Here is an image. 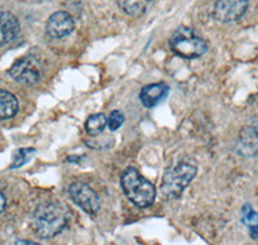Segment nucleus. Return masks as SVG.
<instances>
[{
  "instance_id": "1",
  "label": "nucleus",
  "mask_w": 258,
  "mask_h": 245,
  "mask_svg": "<svg viewBox=\"0 0 258 245\" xmlns=\"http://www.w3.org/2000/svg\"><path fill=\"white\" fill-rule=\"evenodd\" d=\"M70 213L66 205L57 202L40 204L32 214V228L38 236L50 239L68 226Z\"/></svg>"
},
{
  "instance_id": "2",
  "label": "nucleus",
  "mask_w": 258,
  "mask_h": 245,
  "mask_svg": "<svg viewBox=\"0 0 258 245\" xmlns=\"http://www.w3.org/2000/svg\"><path fill=\"white\" fill-rule=\"evenodd\" d=\"M121 187L128 198L138 208H149L153 205L156 198L154 185L142 177L137 169L128 168L121 175Z\"/></svg>"
},
{
  "instance_id": "3",
  "label": "nucleus",
  "mask_w": 258,
  "mask_h": 245,
  "mask_svg": "<svg viewBox=\"0 0 258 245\" xmlns=\"http://www.w3.org/2000/svg\"><path fill=\"white\" fill-rule=\"evenodd\" d=\"M198 168L190 161H179L165 173L161 182V195L167 200L178 199L197 175Z\"/></svg>"
},
{
  "instance_id": "4",
  "label": "nucleus",
  "mask_w": 258,
  "mask_h": 245,
  "mask_svg": "<svg viewBox=\"0 0 258 245\" xmlns=\"http://www.w3.org/2000/svg\"><path fill=\"white\" fill-rule=\"evenodd\" d=\"M169 48L182 58L195 59L208 50L207 41L188 27H179L169 40Z\"/></svg>"
},
{
  "instance_id": "5",
  "label": "nucleus",
  "mask_w": 258,
  "mask_h": 245,
  "mask_svg": "<svg viewBox=\"0 0 258 245\" xmlns=\"http://www.w3.org/2000/svg\"><path fill=\"white\" fill-rule=\"evenodd\" d=\"M9 75L16 82L25 85H35L41 79V65L34 55H26L13 64L9 70Z\"/></svg>"
},
{
  "instance_id": "6",
  "label": "nucleus",
  "mask_w": 258,
  "mask_h": 245,
  "mask_svg": "<svg viewBox=\"0 0 258 245\" xmlns=\"http://www.w3.org/2000/svg\"><path fill=\"white\" fill-rule=\"evenodd\" d=\"M69 195H70L71 200L78 207L82 208L85 213L93 216V214H97V212L100 210V198L96 194V191L89 185L84 183V182H75V183L70 185V187H69Z\"/></svg>"
},
{
  "instance_id": "7",
  "label": "nucleus",
  "mask_w": 258,
  "mask_h": 245,
  "mask_svg": "<svg viewBox=\"0 0 258 245\" xmlns=\"http://www.w3.org/2000/svg\"><path fill=\"white\" fill-rule=\"evenodd\" d=\"M249 6V0H216L213 18L222 24L235 22L244 16Z\"/></svg>"
},
{
  "instance_id": "8",
  "label": "nucleus",
  "mask_w": 258,
  "mask_h": 245,
  "mask_svg": "<svg viewBox=\"0 0 258 245\" xmlns=\"http://www.w3.org/2000/svg\"><path fill=\"white\" fill-rule=\"evenodd\" d=\"M75 29V21L64 11L54 12L47 21L45 30L53 39H63L69 36Z\"/></svg>"
},
{
  "instance_id": "9",
  "label": "nucleus",
  "mask_w": 258,
  "mask_h": 245,
  "mask_svg": "<svg viewBox=\"0 0 258 245\" xmlns=\"http://www.w3.org/2000/svg\"><path fill=\"white\" fill-rule=\"evenodd\" d=\"M21 31L18 18L13 13L0 11V45H8L18 38Z\"/></svg>"
},
{
  "instance_id": "10",
  "label": "nucleus",
  "mask_w": 258,
  "mask_h": 245,
  "mask_svg": "<svg viewBox=\"0 0 258 245\" xmlns=\"http://www.w3.org/2000/svg\"><path fill=\"white\" fill-rule=\"evenodd\" d=\"M169 92V87L164 83H155L142 88L140 99L145 107H155L156 105L164 101Z\"/></svg>"
},
{
  "instance_id": "11",
  "label": "nucleus",
  "mask_w": 258,
  "mask_h": 245,
  "mask_svg": "<svg viewBox=\"0 0 258 245\" xmlns=\"http://www.w3.org/2000/svg\"><path fill=\"white\" fill-rule=\"evenodd\" d=\"M18 111V101L11 92L0 89V120L15 116Z\"/></svg>"
},
{
  "instance_id": "12",
  "label": "nucleus",
  "mask_w": 258,
  "mask_h": 245,
  "mask_svg": "<svg viewBox=\"0 0 258 245\" xmlns=\"http://www.w3.org/2000/svg\"><path fill=\"white\" fill-rule=\"evenodd\" d=\"M116 2L124 13L131 17H140L146 12L153 0H116Z\"/></svg>"
},
{
  "instance_id": "13",
  "label": "nucleus",
  "mask_w": 258,
  "mask_h": 245,
  "mask_svg": "<svg viewBox=\"0 0 258 245\" xmlns=\"http://www.w3.org/2000/svg\"><path fill=\"white\" fill-rule=\"evenodd\" d=\"M107 126V117L105 114H93L85 121V131L89 136H98L105 131Z\"/></svg>"
},
{
  "instance_id": "14",
  "label": "nucleus",
  "mask_w": 258,
  "mask_h": 245,
  "mask_svg": "<svg viewBox=\"0 0 258 245\" xmlns=\"http://www.w3.org/2000/svg\"><path fill=\"white\" fill-rule=\"evenodd\" d=\"M34 149H20L16 151L15 154V160H13L12 168H21L22 165L31 160V158L35 154Z\"/></svg>"
},
{
  "instance_id": "15",
  "label": "nucleus",
  "mask_w": 258,
  "mask_h": 245,
  "mask_svg": "<svg viewBox=\"0 0 258 245\" xmlns=\"http://www.w3.org/2000/svg\"><path fill=\"white\" fill-rule=\"evenodd\" d=\"M243 222L249 227L250 235L254 239H258V213H254L250 209H248V212L244 214Z\"/></svg>"
},
{
  "instance_id": "16",
  "label": "nucleus",
  "mask_w": 258,
  "mask_h": 245,
  "mask_svg": "<svg viewBox=\"0 0 258 245\" xmlns=\"http://www.w3.org/2000/svg\"><path fill=\"white\" fill-rule=\"evenodd\" d=\"M124 120H125V117H124V114L121 111H112L110 116L107 117V127H109L110 131H117L124 124Z\"/></svg>"
},
{
  "instance_id": "17",
  "label": "nucleus",
  "mask_w": 258,
  "mask_h": 245,
  "mask_svg": "<svg viewBox=\"0 0 258 245\" xmlns=\"http://www.w3.org/2000/svg\"><path fill=\"white\" fill-rule=\"evenodd\" d=\"M6 205H7L6 195H4V194L0 191V213H2L4 209H6Z\"/></svg>"
},
{
  "instance_id": "18",
  "label": "nucleus",
  "mask_w": 258,
  "mask_h": 245,
  "mask_svg": "<svg viewBox=\"0 0 258 245\" xmlns=\"http://www.w3.org/2000/svg\"><path fill=\"white\" fill-rule=\"evenodd\" d=\"M16 244H31V245H35V241H29V240H18Z\"/></svg>"
},
{
  "instance_id": "19",
  "label": "nucleus",
  "mask_w": 258,
  "mask_h": 245,
  "mask_svg": "<svg viewBox=\"0 0 258 245\" xmlns=\"http://www.w3.org/2000/svg\"><path fill=\"white\" fill-rule=\"evenodd\" d=\"M34 2H43V0H34Z\"/></svg>"
}]
</instances>
